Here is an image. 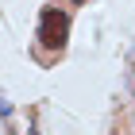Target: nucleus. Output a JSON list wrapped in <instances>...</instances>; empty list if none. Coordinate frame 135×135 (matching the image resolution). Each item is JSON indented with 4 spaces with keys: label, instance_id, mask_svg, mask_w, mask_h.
Instances as JSON below:
<instances>
[{
    "label": "nucleus",
    "instance_id": "obj_1",
    "mask_svg": "<svg viewBox=\"0 0 135 135\" xmlns=\"http://www.w3.org/2000/svg\"><path fill=\"white\" fill-rule=\"evenodd\" d=\"M70 12L66 8H42L39 12V27H35V39H39L42 50H50V54H62L66 50V42H70Z\"/></svg>",
    "mask_w": 135,
    "mask_h": 135
},
{
    "label": "nucleus",
    "instance_id": "obj_2",
    "mask_svg": "<svg viewBox=\"0 0 135 135\" xmlns=\"http://www.w3.org/2000/svg\"><path fill=\"white\" fill-rule=\"evenodd\" d=\"M73 4H81V0H73Z\"/></svg>",
    "mask_w": 135,
    "mask_h": 135
}]
</instances>
